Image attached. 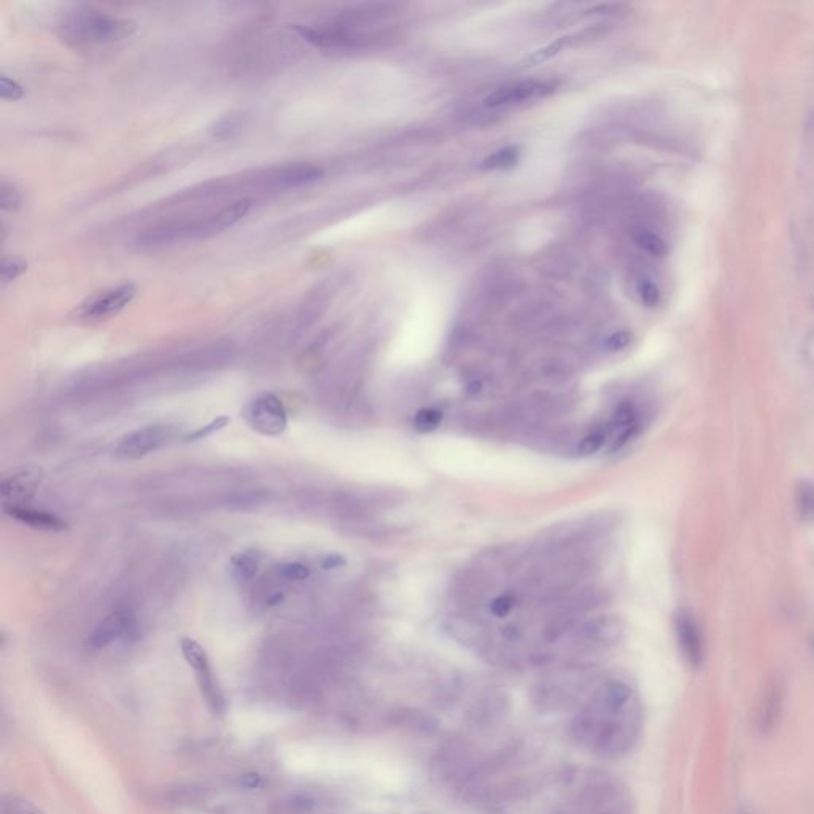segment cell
Listing matches in <instances>:
<instances>
[{
    "mask_svg": "<svg viewBox=\"0 0 814 814\" xmlns=\"http://www.w3.org/2000/svg\"><path fill=\"white\" fill-rule=\"evenodd\" d=\"M643 722L635 687L625 679L609 678L574 711L568 733L574 745L592 756L617 760L635 748Z\"/></svg>",
    "mask_w": 814,
    "mask_h": 814,
    "instance_id": "obj_1",
    "label": "cell"
},
{
    "mask_svg": "<svg viewBox=\"0 0 814 814\" xmlns=\"http://www.w3.org/2000/svg\"><path fill=\"white\" fill-rule=\"evenodd\" d=\"M565 802L549 814H635L627 786L600 770H579L565 776Z\"/></svg>",
    "mask_w": 814,
    "mask_h": 814,
    "instance_id": "obj_2",
    "label": "cell"
},
{
    "mask_svg": "<svg viewBox=\"0 0 814 814\" xmlns=\"http://www.w3.org/2000/svg\"><path fill=\"white\" fill-rule=\"evenodd\" d=\"M595 686L594 679L586 671H565L541 679L533 689V703L543 713L576 711Z\"/></svg>",
    "mask_w": 814,
    "mask_h": 814,
    "instance_id": "obj_3",
    "label": "cell"
},
{
    "mask_svg": "<svg viewBox=\"0 0 814 814\" xmlns=\"http://www.w3.org/2000/svg\"><path fill=\"white\" fill-rule=\"evenodd\" d=\"M137 31L136 21L105 15L101 12H80L70 16L61 26V35L70 45H101L120 42Z\"/></svg>",
    "mask_w": 814,
    "mask_h": 814,
    "instance_id": "obj_4",
    "label": "cell"
},
{
    "mask_svg": "<svg viewBox=\"0 0 814 814\" xmlns=\"http://www.w3.org/2000/svg\"><path fill=\"white\" fill-rule=\"evenodd\" d=\"M180 646H182L183 657L187 660L188 665L193 668L194 675L198 679L199 689L206 698L210 710L218 714L223 713L226 705L225 695H223V690L218 684L214 668L210 665L207 652L204 651L198 641L191 640V638H183Z\"/></svg>",
    "mask_w": 814,
    "mask_h": 814,
    "instance_id": "obj_5",
    "label": "cell"
},
{
    "mask_svg": "<svg viewBox=\"0 0 814 814\" xmlns=\"http://www.w3.org/2000/svg\"><path fill=\"white\" fill-rule=\"evenodd\" d=\"M245 420L253 430L264 436L282 435L287 428V411L277 396L263 393L245 407Z\"/></svg>",
    "mask_w": 814,
    "mask_h": 814,
    "instance_id": "obj_6",
    "label": "cell"
},
{
    "mask_svg": "<svg viewBox=\"0 0 814 814\" xmlns=\"http://www.w3.org/2000/svg\"><path fill=\"white\" fill-rule=\"evenodd\" d=\"M175 435L177 433L171 425H150L140 428L118 442L115 454L125 460H137L167 446L169 442L174 441Z\"/></svg>",
    "mask_w": 814,
    "mask_h": 814,
    "instance_id": "obj_7",
    "label": "cell"
},
{
    "mask_svg": "<svg viewBox=\"0 0 814 814\" xmlns=\"http://www.w3.org/2000/svg\"><path fill=\"white\" fill-rule=\"evenodd\" d=\"M136 293L137 287L134 283H123L120 287L99 293L80 306L78 318H82L85 322L109 320L120 314L131 303Z\"/></svg>",
    "mask_w": 814,
    "mask_h": 814,
    "instance_id": "obj_8",
    "label": "cell"
},
{
    "mask_svg": "<svg viewBox=\"0 0 814 814\" xmlns=\"http://www.w3.org/2000/svg\"><path fill=\"white\" fill-rule=\"evenodd\" d=\"M559 88V82L552 80H528V82L504 85L492 94L485 97V105L490 109H498L504 105L524 104L528 101H538L551 96Z\"/></svg>",
    "mask_w": 814,
    "mask_h": 814,
    "instance_id": "obj_9",
    "label": "cell"
},
{
    "mask_svg": "<svg viewBox=\"0 0 814 814\" xmlns=\"http://www.w3.org/2000/svg\"><path fill=\"white\" fill-rule=\"evenodd\" d=\"M42 481L43 473L37 466H23L5 476L0 484L4 509L24 508V503L34 497Z\"/></svg>",
    "mask_w": 814,
    "mask_h": 814,
    "instance_id": "obj_10",
    "label": "cell"
},
{
    "mask_svg": "<svg viewBox=\"0 0 814 814\" xmlns=\"http://www.w3.org/2000/svg\"><path fill=\"white\" fill-rule=\"evenodd\" d=\"M136 630V619L128 611H117L105 617L101 624L94 628L90 638L86 641L88 648L93 651L109 648L117 641L125 640Z\"/></svg>",
    "mask_w": 814,
    "mask_h": 814,
    "instance_id": "obj_11",
    "label": "cell"
},
{
    "mask_svg": "<svg viewBox=\"0 0 814 814\" xmlns=\"http://www.w3.org/2000/svg\"><path fill=\"white\" fill-rule=\"evenodd\" d=\"M675 633L678 640L679 649L683 652L684 659L692 667H700L705 656L703 648V636L698 628L694 617L687 611H678L675 616Z\"/></svg>",
    "mask_w": 814,
    "mask_h": 814,
    "instance_id": "obj_12",
    "label": "cell"
},
{
    "mask_svg": "<svg viewBox=\"0 0 814 814\" xmlns=\"http://www.w3.org/2000/svg\"><path fill=\"white\" fill-rule=\"evenodd\" d=\"M191 237H201V223H193V225L167 223V225L147 229L145 233L140 234L137 237V245L142 249H153V247L185 241Z\"/></svg>",
    "mask_w": 814,
    "mask_h": 814,
    "instance_id": "obj_13",
    "label": "cell"
},
{
    "mask_svg": "<svg viewBox=\"0 0 814 814\" xmlns=\"http://www.w3.org/2000/svg\"><path fill=\"white\" fill-rule=\"evenodd\" d=\"M624 635L622 622L613 616H601L584 624L579 630L582 643L589 644L590 648H606L621 641Z\"/></svg>",
    "mask_w": 814,
    "mask_h": 814,
    "instance_id": "obj_14",
    "label": "cell"
},
{
    "mask_svg": "<svg viewBox=\"0 0 814 814\" xmlns=\"http://www.w3.org/2000/svg\"><path fill=\"white\" fill-rule=\"evenodd\" d=\"M250 207H252V199H241V201L229 204L214 217L201 223V237L214 236V234L236 225L245 215L249 214Z\"/></svg>",
    "mask_w": 814,
    "mask_h": 814,
    "instance_id": "obj_15",
    "label": "cell"
},
{
    "mask_svg": "<svg viewBox=\"0 0 814 814\" xmlns=\"http://www.w3.org/2000/svg\"><path fill=\"white\" fill-rule=\"evenodd\" d=\"M8 516L18 520L21 524L29 525L35 530H43V532H63L66 530L67 524L61 517L56 516L53 512L37 511L31 508H7L4 509Z\"/></svg>",
    "mask_w": 814,
    "mask_h": 814,
    "instance_id": "obj_16",
    "label": "cell"
},
{
    "mask_svg": "<svg viewBox=\"0 0 814 814\" xmlns=\"http://www.w3.org/2000/svg\"><path fill=\"white\" fill-rule=\"evenodd\" d=\"M322 177V167L314 164H291L283 167L276 177V182L282 188H298L318 182Z\"/></svg>",
    "mask_w": 814,
    "mask_h": 814,
    "instance_id": "obj_17",
    "label": "cell"
},
{
    "mask_svg": "<svg viewBox=\"0 0 814 814\" xmlns=\"http://www.w3.org/2000/svg\"><path fill=\"white\" fill-rule=\"evenodd\" d=\"M261 557L258 552L245 551L237 554L231 560V571H233V578L239 582H247L253 579L258 570H260Z\"/></svg>",
    "mask_w": 814,
    "mask_h": 814,
    "instance_id": "obj_18",
    "label": "cell"
},
{
    "mask_svg": "<svg viewBox=\"0 0 814 814\" xmlns=\"http://www.w3.org/2000/svg\"><path fill=\"white\" fill-rule=\"evenodd\" d=\"M245 118L247 117L242 112L226 113L212 126V136L221 140L234 139L244 129Z\"/></svg>",
    "mask_w": 814,
    "mask_h": 814,
    "instance_id": "obj_19",
    "label": "cell"
},
{
    "mask_svg": "<svg viewBox=\"0 0 814 814\" xmlns=\"http://www.w3.org/2000/svg\"><path fill=\"white\" fill-rule=\"evenodd\" d=\"M633 242L638 249L651 256H656V258L667 255V242L663 241L659 234L652 233L649 229H636L633 233Z\"/></svg>",
    "mask_w": 814,
    "mask_h": 814,
    "instance_id": "obj_20",
    "label": "cell"
},
{
    "mask_svg": "<svg viewBox=\"0 0 814 814\" xmlns=\"http://www.w3.org/2000/svg\"><path fill=\"white\" fill-rule=\"evenodd\" d=\"M519 148L506 147L497 150L492 155L482 161V169L485 171H503V169H512L519 161Z\"/></svg>",
    "mask_w": 814,
    "mask_h": 814,
    "instance_id": "obj_21",
    "label": "cell"
},
{
    "mask_svg": "<svg viewBox=\"0 0 814 814\" xmlns=\"http://www.w3.org/2000/svg\"><path fill=\"white\" fill-rule=\"evenodd\" d=\"M797 511L800 519L807 524L814 522V484L808 481H800L797 485Z\"/></svg>",
    "mask_w": 814,
    "mask_h": 814,
    "instance_id": "obj_22",
    "label": "cell"
},
{
    "mask_svg": "<svg viewBox=\"0 0 814 814\" xmlns=\"http://www.w3.org/2000/svg\"><path fill=\"white\" fill-rule=\"evenodd\" d=\"M636 291H638L641 303L646 307H657L660 301H662L660 288L657 287L656 283L652 282L651 279H648V277H641V279L636 282Z\"/></svg>",
    "mask_w": 814,
    "mask_h": 814,
    "instance_id": "obj_23",
    "label": "cell"
},
{
    "mask_svg": "<svg viewBox=\"0 0 814 814\" xmlns=\"http://www.w3.org/2000/svg\"><path fill=\"white\" fill-rule=\"evenodd\" d=\"M2 814H45L29 800L10 797L2 803Z\"/></svg>",
    "mask_w": 814,
    "mask_h": 814,
    "instance_id": "obj_24",
    "label": "cell"
},
{
    "mask_svg": "<svg viewBox=\"0 0 814 814\" xmlns=\"http://www.w3.org/2000/svg\"><path fill=\"white\" fill-rule=\"evenodd\" d=\"M441 420V412L436 411V409H423V411L415 415L414 425L417 430L427 433V431L436 430Z\"/></svg>",
    "mask_w": 814,
    "mask_h": 814,
    "instance_id": "obj_25",
    "label": "cell"
},
{
    "mask_svg": "<svg viewBox=\"0 0 814 814\" xmlns=\"http://www.w3.org/2000/svg\"><path fill=\"white\" fill-rule=\"evenodd\" d=\"M780 697L776 692H772V694L768 695L767 700H765L764 706H762V711H760V725L767 729V727H772L775 724L776 716H778V711H780Z\"/></svg>",
    "mask_w": 814,
    "mask_h": 814,
    "instance_id": "obj_26",
    "label": "cell"
},
{
    "mask_svg": "<svg viewBox=\"0 0 814 814\" xmlns=\"http://www.w3.org/2000/svg\"><path fill=\"white\" fill-rule=\"evenodd\" d=\"M0 207L8 212L18 210L21 207V194L10 183L2 182L0 185Z\"/></svg>",
    "mask_w": 814,
    "mask_h": 814,
    "instance_id": "obj_27",
    "label": "cell"
},
{
    "mask_svg": "<svg viewBox=\"0 0 814 814\" xmlns=\"http://www.w3.org/2000/svg\"><path fill=\"white\" fill-rule=\"evenodd\" d=\"M28 269V263L26 261L20 260V258H12V260H5L4 264H2V271H0V276H2V282L8 283L13 282V280L18 279L21 274H24Z\"/></svg>",
    "mask_w": 814,
    "mask_h": 814,
    "instance_id": "obj_28",
    "label": "cell"
},
{
    "mask_svg": "<svg viewBox=\"0 0 814 814\" xmlns=\"http://www.w3.org/2000/svg\"><path fill=\"white\" fill-rule=\"evenodd\" d=\"M605 439L606 436L603 435V433H592V435L586 436V438L579 442L578 447H576V452H578L579 457H587V455L595 454V452H598V450L603 447Z\"/></svg>",
    "mask_w": 814,
    "mask_h": 814,
    "instance_id": "obj_29",
    "label": "cell"
},
{
    "mask_svg": "<svg viewBox=\"0 0 814 814\" xmlns=\"http://www.w3.org/2000/svg\"><path fill=\"white\" fill-rule=\"evenodd\" d=\"M24 96L23 86L12 78L0 77V97L5 101H18Z\"/></svg>",
    "mask_w": 814,
    "mask_h": 814,
    "instance_id": "obj_30",
    "label": "cell"
},
{
    "mask_svg": "<svg viewBox=\"0 0 814 814\" xmlns=\"http://www.w3.org/2000/svg\"><path fill=\"white\" fill-rule=\"evenodd\" d=\"M571 42V37H563V39L557 40L555 43H551L549 47L543 48V50L536 51L535 55L530 58V63H543L546 59L552 58V56L559 55L560 51L563 48L568 47V43Z\"/></svg>",
    "mask_w": 814,
    "mask_h": 814,
    "instance_id": "obj_31",
    "label": "cell"
},
{
    "mask_svg": "<svg viewBox=\"0 0 814 814\" xmlns=\"http://www.w3.org/2000/svg\"><path fill=\"white\" fill-rule=\"evenodd\" d=\"M633 336L630 331H617V333L611 334L605 342V349L608 352L616 353L622 352V350L627 349L628 345L632 344Z\"/></svg>",
    "mask_w": 814,
    "mask_h": 814,
    "instance_id": "obj_32",
    "label": "cell"
},
{
    "mask_svg": "<svg viewBox=\"0 0 814 814\" xmlns=\"http://www.w3.org/2000/svg\"><path fill=\"white\" fill-rule=\"evenodd\" d=\"M279 573L291 581H304L309 576V570L301 563H283L279 565Z\"/></svg>",
    "mask_w": 814,
    "mask_h": 814,
    "instance_id": "obj_33",
    "label": "cell"
},
{
    "mask_svg": "<svg viewBox=\"0 0 814 814\" xmlns=\"http://www.w3.org/2000/svg\"><path fill=\"white\" fill-rule=\"evenodd\" d=\"M492 613L495 614L497 617H506L509 613H511V609L514 608V598L509 597V595H501V597L495 598L492 601Z\"/></svg>",
    "mask_w": 814,
    "mask_h": 814,
    "instance_id": "obj_34",
    "label": "cell"
},
{
    "mask_svg": "<svg viewBox=\"0 0 814 814\" xmlns=\"http://www.w3.org/2000/svg\"><path fill=\"white\" fill-rule=\"evenodd\" d=\"M229 420L226 417H220V419L214 420V422L207 425V427L199 428L198 431H194L193 435L188 436V441H196V439L207 438V436L212 435L214 431L221 430V428L226 427V423Z\"/></svg>",
    "mask_w": 814,
    "mask_h": 814,
    "instance_id": "obj_35",
    "label": "cell"
},
{
    "mask_svg": "<svg viewBox=\"0 0 814 814\" xmlns=\"http://www.w3.org/2000/svg\"><path fill=\"white\" fill-rule=\"evenodd\" d=\"M344 565L345 560L338 554L326 555L322 559V566L325 570H336V568H342Z\"/></svg>",
    "mask_w": 814,
    "mask_h": 814,
    "instance_id": "obj_36",
    "label": "cell"
},
{
    "mask_svg": "<svg viewBox=\"0 0 814 814\" xmlns=\"http://www.w3.org/2000/svg\"><path fill=\"white\" fill-rule=\"evenodd\" d=\"M813 652H814V640H813Z\"/></svg>",
    "mask_w": 814,
    "mask_h": 814,
    "instance_id": "obj_37",
    "label": "cell"
}]
</instances>
